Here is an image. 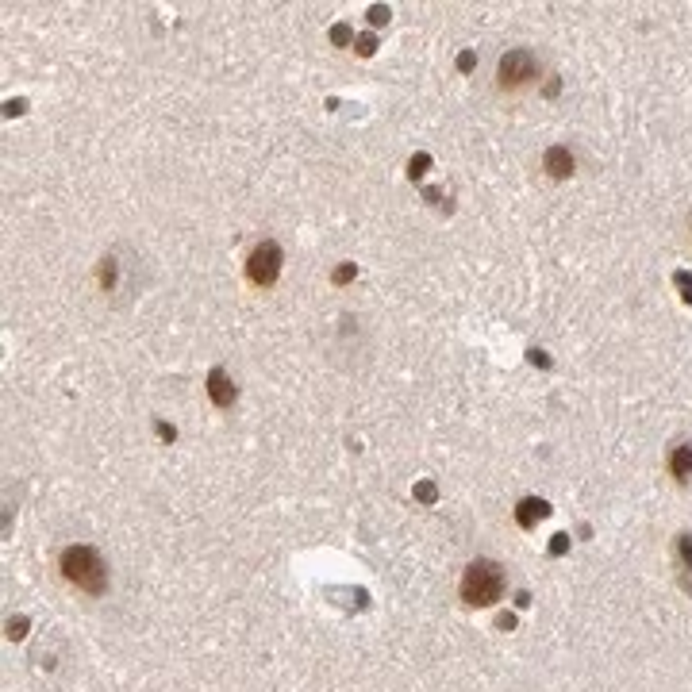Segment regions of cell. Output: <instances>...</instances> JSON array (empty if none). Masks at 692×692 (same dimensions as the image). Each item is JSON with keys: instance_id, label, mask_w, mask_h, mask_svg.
<instances>
[{"instance_id": "7a4b0ae2", "label": "cell", "mask_w": 692, "mask_h": 692, "mask_svg": "<svg viewBox=\"0 0 692 692\" xmlns=\"http://www.w3.org/2000/svg\"><path fill=\"white\" fill-rule=\"evenodd\" d=\"M504 585H508L504 569L489 562V558H477V562H470L466 577H462V600L470 608H493L496 600L504 596Z\"/></svg>"}, {"instance_id": "6da1fadb", "label": "cell", "mask_w": 692, "mask_h": 692, "mask_svg": "<svg viewBox=\"0 0 692 692\" xmlns=\"http://www.w3.org/2000/svg\"><path fill=\"white\" fill-rule=\"evenodd\" d=\"M58 566H62V577L74 589H81V593L100 596L108 589V566H104V558H100L93 546H66L62 558H58Z\"/></svg>"}, {"instance_id": "ba28073f", "label": "cell", "mask_w": 692, "mask_h": 692, "mask_svg": "<svg viewBox=\"0 0 692 692\" xmlns=\"http://www.w3.org/2000/svg\"><path fill=\"white\" fill-rule=\"evenodd\" d=\"M546 170L554 173V177H569V173H573V154H569L566 147L546 150Z\"/></svg>"}, {"instance_id": "5b68a950", "label": "cell", "mask_w": 692, "mask_h": 692, "mask_svg": "<svg viewBox=\"0 0 692 692\" xmlns=\"http://www.w3.org/2000/svg\"><path fill=\"white\" fill-rule=\"evenodd\" d=\"M669 473H673L677 481H689L692 477V443L673 446V454H669Z\"/></svg>"}, {"instance_id": "8992f818", "label": "cell", "mask_w": 692, "mask_h": 692, "mask_svg": "<svg viewBox=\"0 0 692 692\" xmlns=\"http://www.w3.org/2000/svg\"><path fill=\"white\" fill-rule=\"evenodd\" d=\"M208 393H212V400H216L220 408H231V400H235V389L227 385V373L223 370H212V377H208Z\"/></svg>"}, {"instance_id": "277c9868", "label": "cell", "mask_w": 692, "mask_h": 692, "mask_svg": "<svg viewBox=\"0 0 692 692\" xmlns=\"http://www.w3.org/2000/svg\"><path fill=\"white\" fill-rule=\"evenodd\" d=\"M247 277L258 285V289H270L273 281L281 277V247L277 243H258V247L250 250L247 258Z\"/></svg>"}, {"instance_id": "52a82bcc", "label": "cell", "mask_w": 692, "mask_h": 692, "mask_svg": "<svg viewBox=\"0 0 692 692\" xmlns=\"http://www.w3.org/2000/svg\"><path fill=\"white\" fill-rule=\"evenodd\" d=\"M543 516H546V500H535V496H527V500L519 504V512H516L519 527H527V531H531V527H535Z\"/></svg>"}, {"instance_id": "3957f363", "label": "cell", "mask_w": 692, "mask_h": 692, "mask_svg": "<svg viewBox=\"0 0 692 692\" xmlns=\"http://www.w3.org/2000/svg\"><path fill=\"white\" fill-rule=\"evenodd\" d=\"M539 81V58L531 54V50H508L504 58H500V66H496V85L504 89V93H519V89H527V85H535Z\"/></svg>"}]
</instances>
